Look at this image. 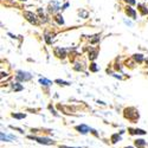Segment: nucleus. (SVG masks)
Wrapping results in <instances>:
<instances>
[{"instance_id": "obj_17", "label": "nucleus", "mask_w": 148, "mask_h": 148, "mask_svg": "<svg viewBox=\"0 0 148 148\" xmlns=\"http://www.w3.org/2000/svg\"><path fill=\"white\" fill-rule=\"evenodd\" d=\"M0 136H1V141H3V142H8V141H11V140H10V137H8V134L6 135L4 132H1Z\"/></svg>"}, {"instance_id": "obj_19", "label": "nucleus", "mask_w": 148, "mask_h": 148, "mask_svg": "<svg viewBox=\"0 0 148 148\" xmlns=\"http://www.w3.org/2000/svg\"><path fill=\"white\" fill-rule=\"evenodd\" d=\"M90 70H91L92 72H96V71L98 70V68H97V64H95V63H92V64L90 65Z\"/></svg>"}, {"instance_id": "obj_27", "label": "nucleus", "mask_w": 148, "mask_h": 148, "mask_svg": "<svg viewBox=\"0 0 148 148\" xmlns=\"http://www.w3.org/2000/svg\"><path fill=\"white\" fill-rule=\"evenodd\" d=\"M124 148H133V147H124Z\"/></svg>"}, {"instance_id": "obj_8", "label": "nucleus", "mask_w": 148, "mask_h": 148, "mask_svg": "<svg viewBox=\"0 0 148 148\" xmlns=\"http://www.w3.org/2000/svg\"><path fill=\"white\" fill-rule=\"evenodd\" d=\"M49 7H50L49 8L50 12H56V11L59 10V4L57 1H52V3H50V6Z\"/></svg>"}, {"instance_id": "obj_20", "label": "nucleus", "mask_w": 148, "mask_h": 148, "mask_svg": "<svg viewBox=\"0 0 148 148\" xmlns=\"http://www.w3.org/2000/svg\"><path fill=\"white\" fill-rule=\"evenodd\" d=\"M56 83H58L59 85H68L69 83L65 82V81H62V79H56Z\"/></svg>"}, {"instance_id": "obj_14", "label": "nucleus", "mask_w": 148, "mask_h": 148, "mask_svg": "<svg viewBox=\"0 0 148 148\" xmlns=\"http://www.w3.org/2000/svg\"><path fill=\"white\" fill-rule=\"evenodd\" d=\"M96 57H97V51L96 50H91L89 52V58L91 61H94V59H96Z\"/></svg>"}, {"instance_id": "obj_3", "label": "nucleus", "mask_w": 148, "mask_h": 148, "mask_svg": "<svg viewBox=\"0 0 148 148\" xmlns=\"http://www.w3.org/2000/svg\"><path fill=\"white\" fill-rule=\"evenodd\" d=\"M15 78L20 82H25V81H30L32 78V76L30 75L29 72H25V71H18L17 72V76Z\"/></svg>"}, {"instance_id": "obj_9", "label": "nucleus", "mask_w": 148, "mask_h": 148, "mask_svg": "<svg viewBox=\"0 0 148 148\" xmlns=\"http://www.w3.org/2000/svg\"><path fill=\"white\" fill-rule=\"evenodd\" d=\"M147 144V142L143 140V139H137V140H135V146L137 147V148H142V147H144Z\"/></svg>"}, {"instance_id": "obj_23", "label": "nucleus", "mask_w": 148, "mask_h": 148, "mask_svg": "<svg viewBox=\"0 0 148 148\" xmlns=\"http://www.w3.org/2000/svg\"><path fill=\"white\" fill-rule=\"evenodd\" d=\"M126 1H127V3H129L130 5H134V4H135V0H126Z\"/></svg>"}, {"instance_id": "obj_4", "label": "nucleus", "mask_w": 148, "mask_h": 148, "mask_svg": "<svg viewBox=\"0 0 148 148\" xmlns=\"http://www.w3.org/2000/svg\"><path fill=\"white\" fill-rule=\"evenodd\" d=\"M76 130L81 134H88L89 132H91V128H89L87 124H79L76 127Z\"/></svg>"}, {"instance_id": "obj_18", "label": "nucleus", "mask_w": 148, "mask_h": 148, "mask_svg": "<svg viewBox=\"0 0 148 148\" xmlns=\"http://www.w3.org/2000/svg\"><path fill=\"white\" fill-rule=\"evenodd\" d=\"M56 22H57L59 25H63V24H64V19H63V17H62L61 14L56 15Z\"/></svg>"}, {"instance_id": "obj_24", "label": "nucleus", "mask_w": 148, "mask_h": 148, "mask_svg": "<svg viewBox=\"0 0 148 148\" xmlns=\"http://www.w3.org/2000/svg\"><path fill=\"white\" fill-rule=\"evenodd\" d=\"M59 148H81V147H68V146H61Z\"/></svg>"}, {"instance_id": "obj_16", "label": "nucleus", "mask_w": 148, "mask_h": 148, "mask_svg": "<svg viewBox=\"0 0 148 148\" xmlns=\"http://www.w3.org/2000/svg\"><path fill=\"white\" fill-rule=\"evenodd\" d=\"M133 58H134L136 62H139V63H141V62L143 61V56H142L141 53H136V54H134V56H133Z\"/></svg>"}, {"instance_id": "obj_6", "label": "nucleus", "mask_w": 148, "mask_h": 148, "mask_svg": "<svg viewBox=\"0 0 148 148\" xmlns=\"http://www.w3.org/2000/svg\"><path fill=\"white\" fill-rule=\"evenodd\" d=\"M128 132L132 135H144L146 134V132L143 130V129H132V128H129Z\"/></svg>"}, {"instance_id": "obj_10", "label": "nucleus", "mask_w": 148, "mask_h": 148, "mask_svg": "<svg viewBox=\"0 0 148 148\" xmlns=\"http://www.w3.org/2000/svg\"><path fill=\"white\" fill-rule=\"evenodd\" d=\"M127 14L128 15H130L132 18H134V19H135V17H136V12H135V10L134 8H132V7H127Z\"/></svg>"}, {"instance_id": "obj_2", "label": "nucleus", "mask_w": 148, "mask_h": 148, "mask_svg": "<svg viewBox=\"0 0 148 148\" xmlns=\"http://www.w3.org/2000/svg\"><path fill=\"white\" fill-rule=\"evenodd\" d=\"M27 137L31 139V140L37 141L38 143H42V144H47V146H50V144H53V143H54V142L52 141V139H50V137H39V136H33V135H29Z\"/></svg>"}, {"instance_id": "obj_7", "label": "nucleus", "mask_w": 148, "mask_h": 148, "mask_svg": "<svg viewBox=\"0 0 148 148\" xmlns=\"http://www.w3.org/2000/svg\"><path fill=\"white\" fill-rule=\"evenodd\" d=\"M54 53H56V56L59 57V58H64V57L66 56L65 50H64V49H61V47H56V50H54Z\"/></svg>"}, {"instance_id": "obj_12", "label": "nucleus", "mask_w": 148, "mask_h": 148, "mask_svg": "<svg viewBox=\"0 0 148 148\" xmlns=\"http://www.w3.org/2000/svg\"><path fill=\"white\" fill-rule=\"evenodd\" d=\"M12 89H13L14 91H20V90L24 89V87H23L22 84H19V83H13V84H12Z\"/></svg>"}, {"instance_id": "obj_1", "label": "nucleus", "mask_w": 148, "mask_h": 148, "mask_svg": "<svg viewBox=\"0 0 148 148\" xmlns=\"http://www.w3.org/2000/svg\"><path fill=\"white\" fill-rule=\"evenodd\" d=\"M124 117L128 119V120H133L134 121V120L139 119V113L134 108H127V109H124Z\"/></svg>"}, {"instance_id": "obj_28", "label": "nucleus", "mask_w": 148, "mask_h": 148, "mask_svg": "<svg viewBox=\"0 0 148 148\" xmlns=\"http://www.w3.org/2000/svg\"><path fill=\"white\" fill-rule=\"evenodd\" d=\"M146 63H147V65H148V59H147V61H146Z\"/></svg>"}, {"instance_id": "obj_13", "label": "nucleus", "mask_w": 148, "mask_h": 148, "mask_svg": "<svg viewBox=\"0 0 148 148\" xmlns=\"http://www.w3.org/2000/svg\"><path fill=\"white\" fill-rule=\"evenodd\" d=\"M11 116H12V117H14V119H18V120H22V119H25V117H26V114H24V113H22V114L13 113Z\"/></svg>"}, {"instance_id": "obj_11", "label": "nucleus", "mask_w": 148, "mask_h": 148, "mask_svg": "<svg viewBox=\"0 0 148 148\" xmlns=\"http://www.w3.org/2000/svg\"><path fill=\"white\" fill-rule=\"evenodd\" d=\"M121 140V135L117 133V134H113L112 137H110V141H112V143H116L117 141Z\"/></svg>"}, {"instance_id": "obj_29", "label": "nucleus", "mask_w": 148, "mask_h": 148, "mask_svg": "<svg viewBox=\"0 0 148 148\" xmlns=\"http://www.w3.org/2000/svg\"><path fill=\"white\" fill-rule=\"evenodd\" d=\"M22 1H25V0H22Z\"/></svg>"}, {"instance_id": "obj_26", "label": "nucleus", "mask_w": 148, "mask_h": 148, "mask_svg": "<svg viewBox=\"0 0 148 148\" xmlns=\"http://www.w3.org/2000/svg\"><path fill=\"white\" fill-rule=\"evenodd\" d=\"M68 6H69V4H64V6H63V10H64V8H66Z\"/></svg>"}, {"instance_id": "obj_15", "label": "nucleus", "mask_w": 148, "mask_h": 148, "mask_svg": "<svg viewBox=\"0 0 148 148\" xmlns=\"http://www.w3.org/2000/svg\"><path fill=\"white\" fill-rule=\"evenodd\" d=\"M39 82H40V84H42V85H45V87H49V85H51V84H52V82H51V81H49V79H46V78H40V79H39Z\"/></svg>"}, {"instance_id": "obj_21", "label": "nucleus", "mask_w": 148, "mask_h": 148, "mask_svg": "<svg viewBox=\"0 0 148 148\" xmlns=\"http://www.w3.org/2000/svg\"><path fill=\"white\" fill-rule=\"evenodd\" d=\"M51 36H49V34H45V40H46V43L47 44H50L51 43V38H50Z\"/></svg>"}, {"instance_id": "obj_25", "label": "nucleus", "mask_w": 148, "mask_h": 148, "mask_svg": "<svg viewBox=\"0 0 148 148\" xmlns=\"http://www.w3.org/2000/svg\"><path fill=\"white\" fill-rule=\"evenodd\" d=\"M4 76H5V77L7 76V73H6V72H1V77H4Z\"/></svg>"}, {"instance_id": "obj_22", "label": "nucleus", "mask_w": 148, "mask_h": 148, "mask_svg": "<svg viewBox=\"0 0 148 148\" xmlns=\"http://www.w3.org/2000/svg\"><path fill=\"white\" fill-rule=\"evenodd\" d=\"M11 128H12V129H15V130H18L19 133H24V130H23L22 128H17V127H13V126H11Z\"/></svg>"}, {"instance_id": "obj_5", "label": "nucleus", "mask_w": 148, "mask_h": 148, "mask_svg": "<svg viewBox=\"0 0 148 148\" xmlns=\"http://www.w3.org/2000/svg\"><path fill=\"white\" fill-rule=\"evenodd\" d=\"M24 15L26 17V19H27L30 23L37 24V18H36V15H34L32 12H24Z\"/></svg>"}]
</instances>
